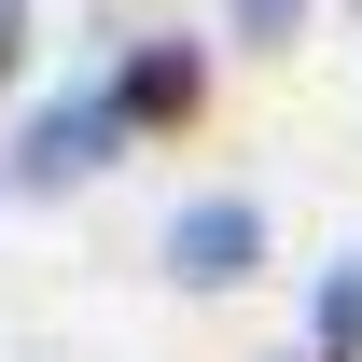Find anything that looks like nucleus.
<instances>
[{"mask_svg": "<svg viewBox=\"0 0 362 362\" xmlns=\"http://www.w3.org/2000/svg\"><path fill=\"white\" fill-rule=\"evenodd\" d=\"M251 251H265V223H251L237 195H223V209H181V223H168V265H181V279H209V293H223V279H251Z\"/></svg>", "mask_w": 362, "mask_h": 362, "instance_id": "1", "label": "nucleus"}, {"mask_svg": "<svg viewBox=\"0 0 362 362\" xmlns=\"http://www.w3.org/2000/svg\"><path fill=\"white\" fill-rule=\"evenodd\" d=\"M98 139H112V112H42V126H28V168H98Z\"/></svg>", "mask_w": 362, "mask_h": 362, "instance_id": "2", "label": "nucleus"}, {"mask_svg": "<svg viewBox=\"0 0 362 362\" xmlns=\"http://www.w3.org/2000/svg\"><path fill=\"white\" fill-rule=\"evenodd\" d=\"M320 362H362V279H320Z\"/></svg>", "mask_w": 362, "mask_h": 362, "instance_id": "3", "label": "nucleus"}]
</instances>
